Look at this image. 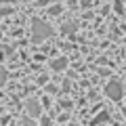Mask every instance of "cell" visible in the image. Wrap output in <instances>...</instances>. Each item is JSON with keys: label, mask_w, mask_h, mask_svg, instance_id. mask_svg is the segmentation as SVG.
I'll list each match as a JSON object with an SVG mask.
<instances>
[{"label": "cell", "mask_w": 126, "mask_h": 126, "mask_svg": "<svg viewBox=\"0 0 126 126\" xmlns=\"http://www.w3.org/2000/svg\"><path fill=\"white\" fill-rule=\"evenodd\" d=\"M109 94H113V97H120V93H118V86H109Z\"/></svg>", "instance_id": "obj_1"}]
</instances>
